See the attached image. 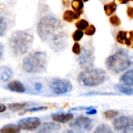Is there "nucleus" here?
Returning a JSON list of instances; mask_svg holds the SVG:
<instances>
[{
    "instance_id": "nucleus-39",
    "label": "nucleus",
    "mask_w": 133,
    "mask_h": 133,
    "mask_svg": "<svg viewBox=\"0 0 133 133\" xmlns=\"http://www.w3.org/2000/svg\"><path fill=\"white\" fill-rule=\"evenodd\" d=\"M62 2H63V5L65 6H68L69 5V0H62Z\"/></svg>"
},
{
    "instance_id": "nucleus-35",
    "label": "nucleus",
    "mask_w": 133,
    "mask_h": 133,
    "mask_svg": "<svg viewBox=\"0 0 133 133\" xmlns=\"http://www.w3.org/2000/svg\"><path fill=\"white\" fill-rule=\"evenodd\" d=\"M41 87H42L41 83H36V84H35V90H40L41 89Z\"/></svg>"
},
{
    "instance_id": "nucleus-33",
    "label": "nucleus",
    "mask_w": 133,
    "mask_h": 133,
    "mask_svg": "<svg viewBox=\"0 0 133 133\" xmlns=\"http://www.w3.org/2000/svg\"><path fill=\"white\" fill-rule=\"evenodd\" d=\"M97 111L95 108H89V109L87 110V115H95V114H97Z\"/></svg>"
},
{
    "instance_id": "nucleus-31",
    "label": "nucleus",
    "mask_w": 133,
    "mask_h": 133,
    "mask_svg": "<svg viewBox=\"0 0 133 133\" xmlns=\"http://www.w3.org/2000/svg\"><path fill=\"white\" fill-rule=\"evenodd\" d=\"M72 52L76 55H79L81 52V48L80 45L78 43H75L72 47Z\"/></svg>"
},
{
    "instance_id": "nucleus-3",
    "label": "nucleus",
    "mask_w": 133,
    "mask_h": 133,
    "mask_svg": "<svg viewBox=\"0 0 133 133\" xmlns=\"http://www.w3.org/2000/svg\"><path fill=\"white\" fill-rule=\"evenodd\" d=\"M34 42V36L27 32L17 30L9 38V47L15 55L19 56L26 53Z\"/></svg>"
},
{
    "instance_id": "nucleus-14",
    "label": "nucleus",
    "mask_w": 133,
    "mask_h": 133,
    "mask_svg": "<svg viewBox=\"0 0 133 133\" xmlns=\"http://www.w3.org/2000/svg\"><path fill=\"white\" fill-rule=\"evenodd\" d=\"M61 129L60 125L55 122H46L44 123L41 126V129L38 130L39 132H51L58 131Z\"/></svg>"
},
{
    "instance_id": "nucleus-15",
    "label": "nucleus",
    "mask_w": 133,
    "mask_h": 133,
    "mask_svg": "<svg viewBox=\"0 0 133 133\" xmlns=\"http://www.w3.org/2000/svg\"><path fill=\"white\" fill-rule=\"evenodd\" d=\"M120 82L128 87L133 86V69L128 70L120 78Z\"/></svg>"
},
{
    "instance_id": "nucleus-9",
    "label": "nucleus",
    "mask_w": 133,
    "mask_h": 133,
    "mask_svg": "<svg viewBox=\"0 0 133 133\" xmlns=\"http://www.w3.org/2000/svg\"><path fill=\"white\" fill-rule=\"evenodd\" d=\"M79 63L83 68H89L94 65V53L87 48H83L80 54L79 55Z\"/></svg>"
},
{
    "instance_id": "nucleus-27",
    "label": "nucleus",
    "mask_w": 133,
    "mask_h": 133,
    "mask_svg": "<svg viewBox=\"0 0 133 133\" xmlns=\"http://www.w3.org/2000/svg\"><path fill=\"white\" fill-rule=\"evenodd\" d=\"M83 34L84 33L81 30H76L73 34H72V38L75 41H80L83 37Z\"/></svg>"
},
{
    "instance_id": "nucleus-11",
    "label": "nucleus",
    "mask_w": 133,
    "mask_h": 133,
    "mask_svg": "<svg viewBox=\"0 0 133 133\" xmlns=\"http://www.w3.org/2000/svg\"><path fill=\"white\" fill-rule=\"evenodd\" d=\"M51 118L59 123H66L69 121H71L73 118V115L71 113H62V112H58L55 114L51 115Z\"/></svg>"
},
{
    "instance_id": "nucleus-18",
    "label": "nucleus",
    "mask_w": 133,
    "mask_h": 133,
    "mask_svg": "<svg viewBox=\"0 0 133 133\" xmlns=\"http://www.w3.org/2000/svg\"><path fill=\"white\" fill-rule=\"evenodd\" d=\"M80 15L76 13V12L71 10H66L63 14V19L66 22H72L75 19H79Z\"/></svg>"
},
{
    "instance_id": "nucleus-23",
    "label": "nucleus",
    "mask_w": 133,
    "mask_h": 133,
    "mask_svg": "<svg viewBox=\"0 0 133 133\" xmlns=\"http://www.w3.org/2000/svg\"><path fill=\"white\" fill-rule=\"evenodd\" d=\"M28 104L27 103H14V104H9V110L12 111H18L24 108Z\"/></svg>"
},
{
    "instance_id": "nucleus-13",
    "label": "nucleus",
    "mask_w": 133,
    "mask_h": 133,
    "mask_svg": "<svg viewBox=\"0 0 133 133\" xmlns=\"http://www.w3.org/2000/svg\"><path fill=\"white\" fill-rule=\"evenodd\" d=\"M116 41L122 44H125L129 47H132V41L129 37V32L127 31H125V30L119 31L116 36Z\"/></svg>"
},
{
    "instance_id": "nucleus-8",
    "label": "nucleus",
    "mask_w": 133,
    "mask_h": 133,
    "mask_svg": "<svg viewBox=\"0 0 133 133\" xmlns=\"http://www.w3.org/2000/svg\"><path fill=\"white\" fill-rule=\"evenodd\" d=\"M94 125L93 120L84 116H79L76 118L72 122L69 124V126L78 132H85L91 130Z\"/></svg>"
},
{
    "instance_id": "nucleus-37",
    "label": "nucleus",
    "mask_w": 133,
    "mask_h": 133,
    "mask_svg": "<svg viewBox=\"0 0 133 133\" xmlns=\"http://www.w3.org/2000/svg\"><path fill=\"white\" fill-rule=\"evenodd\" d=\"M129 39L131 40V41L133 42V30H131L129 32Z\"/></svg>"
},
{
    "instance_id": "nucleus-29",
    "label": "nucleus",
    "mask_w": 133,
    "mask_h": 133,
    "mask_svg": "<svg viewBox=\"0 0 133 133\" xmlns=\"http://www.w3.org/2000/svg\"><path fill=\"white\" fill-rule=\"evenodd\" d=\"M48 109V108L47 107H37V108H28V109H26V110H24L22 113H21V115L22 114H23V113H26V112H37V111H44V110H47Z\"/></svg>"
},
{
    "instance_id": "nucleus-40",
    "label": "nucleus",
    "mask_w": 133,
    "mask_h": 133,
    "mask_svg": "<svg viewBox=\"0 0 133 133\" xmlns=\"http://www.w3.org/2000/svg\"><path fill=\"white\" fill-rule=\"evenodd\" d=\"M87 1H89V0H83V2H87Z\"/></svg>"
},
{
    "instance_id": "nucleus-24",
    "label": "nucleus",
    "mask_w": 133,
    "mask_h": 133,
    "mask_svg": "<svg viewBox=\"0 0 133 133\" xmlns=\"http://www.w3.org/2000/svg\"><path fill=\"white\" fill-rule=\"evenodd\" d=\"M7 29V23L5 18L0 15V37L3 36Z\"/></svg>"
},
{
    "instance_id": "nucleus-22",
    "label": "nucleus",
    "mask_w": 133,
    "mask_h": 133,
    "mask_svg": "<svg viewBox=\"0 0 133 133\" xmlns=\"http://www.w3.org/2000/svg\"><path fill=\"white\" fill-rule=\"evenodd\" d=\"M94 132H99V133H109L113 132L112 129L110 128L109 125H106V124H101L99 125L97 129H95Z\"/></svg>"
},
{
    "instance_id": "nucleus-16",
    "label": "nucleus",
    "mask_w": 133,
    "mask_h": 133,
    "mask_svg": "<svg viewBox=\"0 0 133 133\" xmlns=\"http://www.w3.org/2000/svg\"><path fill=\"white\" fill-rule=\"evenodd\" d=\"M12 76V71L9 67H1L0 68V81L7 82Z\"/></svg>"
},
{
    "instance_id": "nucleus-1",
    "label": "nucleus",
    "mask_w": 133,
    "mask_h": 133,
    "mask_svg": "<svg viewBox=\"0 0 133 133\" xmlns=\"http://www.w3.org/2000/svg\"><path fill=\"white\" fill-rule=\"evenodd\" d=\"M39 37L55 51H61L65 47L66 33L62 22L52 15L43 16L37 23Z\"/></svg>"
},
{
    "instance_id": "nucleus-19",
    "label": "nucleus",
    "mask_w": 133,
    "mask_h": 133,
    "mask_svg": "<svg viewBox=\"0 0 133 133\" xmlns=\"http://www.w3.org/2000/svg\"><path fill=\"white\" fill-rule=\"evenodd\" d=\"M72 7L76 13L81 15L83 13V0H72Z\"/></svg>"
},
{
    "instance_id": "nucleus-25",
    "label": "nucleus",
    "mask_w": 133,
    "mask_h": 133,
    "mask_svg": "<svg viewBox=\"0 0 133 133\" xmlns=\"http://www.w3.org/2000/svg\"><path fill=\"white\" fill-rule=\"evenodd\" d=\"M75 25L77 27V29L81 30H85L89 26V23L85 19H80V20L77 21Z\"/></svg>"
},
{
    "instance_id": "nucleus-38",
    "label": "nucleus",
    "mask_w": 133,
    "mask_h": 133,
    "mask_svg": "<svg viewBox=\"0 0 133 133\" xmlns=\"http://www.w3.org/2000/svg\"><path fill=\"white\" fill-rule=\"evenodd\" d=\"M120 3L122 4H126L127 2H129V1H133V0H118Z\"/></svg>"
},
{
    "instance_id": "nucleus-30",
    "label": "nucleus",
    "mask_w": 133,
    "mask_h": 133,
    "mask_svg": "<svg viewBox=\"0 0 133 133\" xmlns=\"http://www.w3.org/2000/svg\"><path fill=\"white\" fill-rule=\"evenodd\" d=\"M96 32V28L94 25H90V26H88L86 29H85V32L84 34L86 35H88V36H92L95 34Z\"/></svg>"
},
{
    "instance_id": "nucleus-4",
    "label": "nucleus",
    "mask_w": 133,
    "mask_h": 133,
    "mask_svg": "<svg viewBox=\"0 0 133 133\" xmlns=\"http://www.w3.org/2000/svg\"><path fill=\"white\" fill-rule=\"evenodd\" d=\"M48 56L43 51H35L26 56L23 61V69L28 73L43 72L47 69Z\"/></svg>"
},
{
    "instance_id": "nucleus-12",
    "label": "nucleus",
    "mask_w": 133,
    "mask_h": 133,
    "mask_svg": "<svg viewBox=\"0 0 133 133\" xmlns=\"http://www.w3.org/2000/svg\"><path fill=\"white\" fill-rule=\"evenodd\" d=\"M5 88H7L10 91L16 92V93H23L26 91V88L24 85L21 82L16 81V80L9 83L5 86Z\"/></svg>"
},
{
    "instance_id": "nucleus-20",
    "label": "nucleus",
    "mask_w": 133,
    "mask_h": 133,
    "mask_svg": "<svg viewBox=\"0 0 133 133\" xmlns=\"http://www.w3.org/2000/svg\"><path fill=\"white\" fill-rule=\"evenodd\" d=\"M105 13L108 16H111L112 15L117 9V4L115 2H111L110 3H108L104 5V7Z\"/></svg>"
},
{
    "instance_id": "nucleus-26",
    "label": "nucleus",
    "mask_w": 133,
    "mask_h": 133,
    "mask_svg": "<svg viewBox=\"0 0 133 133\" xmlns=\"http://www.w3.org/2000/svg\"><path fill=\"white\" fill-rule=\"evenodd\" d=\"M110 23L111 25H113L114 26H118L121 25V19L120 18L116 16V15H114V16H111L110 17V19H109Z\"/></svg>"
},
{
    "instance_id": "nucleus-5",
    "label": "nucleus",
    "mask_w": 133,
    "mask_h": 133,
    "mask_svg": "<svg viewBox=\"0 0 133 133\" xmlns=\"http://www.w3.org/2000/svg\"><path fill=\"white\" fill-rule=\"evenodd\" d=\"M107 79L104 70L98 68H86L78 76V82L84 87H97L102 84Z\"/></svg>"
},
{
    "instance_id": "nucleus-34",
    "label": "nucleus",
    "mask_w": 133,
    "mask_h": 133,
    "mask_svg": "<svg viewBox=\"0 0 133 133\" xmlns=\"http://www.w3.org/2000/svg\"><path fill=\"white\" fill-rule=\"evenodd\" d=\"M5 110H6V107H5L4 104H0V113H2V112H4Z\"/></svg>"
},
{
    "instance_id": "nucleus-32",
    "label": "nucleus",
    "mask_w": 133,
    "mask_h": 133,
    "mask_svg": "<svg viewBox=\"0 0 133 133\" xmlns=\"http://www.w3.org/2000/svg\"><path fill=\"white\" fill-rule=\"evenodd\" d=\"M127 15L131 19L133 18V7H128L127 9Z\"/></svg>"
},
{
    "instance_id": "nucleus-36",
    "label": "nucleus",
    "mask_w": 133,
    "mask_h": 133,
    "mask_svg": "<svg viewBox=\"0 0 133 133\" xmlns=\"http://www.w3.org/2000/svg\"><path fill=\"white\" fill-rule=\"evenodd\" d=\"M3 51H4V49H3V45H2V44H1V43H0V59H1V58H2V57Z\"/></svg>"
},
{
    "instance_id": "nucleus-7",
    "label": "nucleus",
    "mask_w": 133,
    "mask_h": 133,
    "mask_svg": "<svg viewBox=\"0 0 133 133\" xmlns=\"http://www.w3.org/2000/svg\"><path fill=\"white\" fill-rule=\"evenodd\" d=\"M115 130L121 132H133V118L130 116H122L115 118L113 122Z\"/></svg>"
},
{
    "instance_id": "nucleus-10",
    "label": "nucleus",
    "mask_w": 133,
    "mask_h": 133,
    "mask_svg": "<svg viewBox=\"0 0 133 133\" xmlns=\"http://www.w3.org/2000/svg\"><path fill=\"white\" fill-rule=\"evenodd\" d=\"M41 125V119L36 117H30L19 120L18 122V125L20 129L33 131L37 129Z\"/></svg>"
},
{
    "instance_id": "nucleus-2",
    "label": "nucleus",
    "mask_w": 133,
    "mask_h": 133,
    "mask_svg": "<svg viewBox=\"0 0 133 133\" xmlns=\"http://www.w3.org/2000/svg\"><path fill=\"white\" fill-rule=\"evenodd\" d=\"M105 65L108 70L118 74L127 70L132 65L133 56L125 49H118L108 57Z\"/></svg>"
},
{
    "instance_id": "nucleus-28",
    "label": "nucleus",
    "mask_w": 133,
    "mask_h": 133,
    "mask_svg": "<svg viewBox=\"0 0 133 133\" xmlns=\"http://www.w3.org/2000/svg\"><path fill=\"white\" fill-rule=\"evenodd\" d=\"M119 115V112L115 110H108L104 112V116L107 118H114Z\"/></svg>"
},
{
    "instance_id": "nucleus-17",
    "label": "nucleus",
    "mask_w": 133,
    "mask_h": 133,
    "mask_svg": "<svg viewBox=\"0 0 133 133\" xmlns=\"http://www.w3.org/2000/svg\"><path fill=\"white\" fill-rule=\"evenodd\" d=\"M20 132V128L19 125H16L15 124H8L6 125H4L1 129L0 132L2 133H18Z\"/></svg>"
},
{
    "instance_id": "nucleus-6",
    "label": "nucleus",
    "mask_w": 133,
    "mask_h": 133,
    "mask_svg": "<svg viewBox=\"0 0 133 133\" xmlns=\"http://www.w3.org/2000/svg\"><path fill=\"white\" fill-rule=\"evenodd\" d=\"M49 87L51 91L57 95L67 94L72 88L71 82L65 79H54L50 83Z\"/></svg>"
},
{
    "instance_id": "nucleus-21",
    "label": "nucleus",
    "mask_w": 133,
    "mask_h": 133,
    "mask_svg": "<svg viewBox=\"0 0 133 133\" xmlns=\"http://www.w3.org/2000/svg\"><path fill=\"white\" fill-rule=\"evenodd\" d=\"M115 88L118 91H119L122 94H126V95H133V89L128 87V86H124V85H116Z\"/></svg>"
}]
</instances>
